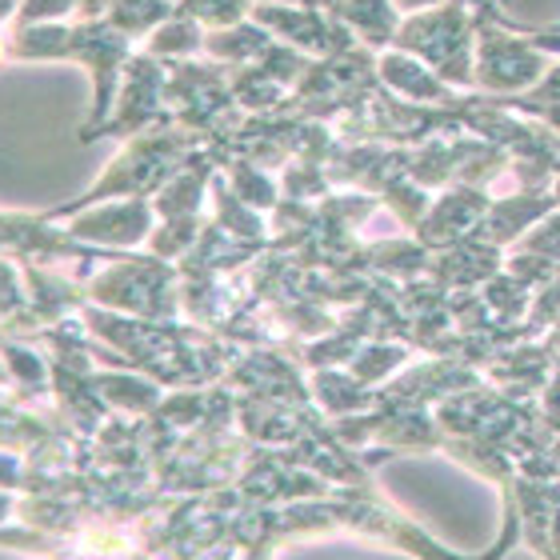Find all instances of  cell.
<instances>
[{
	"label": "cell",
	"instance_id": "7a4b0ae2",
	"mask_svg": "<svg viewBox=\"0 0 560 560\" xmlns=\"http://www.w3.org/2000/svg\"><path fill=\"white\" fill-rule=\"evenodd\" d=\"M400 4H420V0H400ZM424 4H429V0H424Z\"/></svg>",
	"mask_w": 560,
	"mask_h": 560
},
{
	"label": "cell",
	"instance_id": "6da1fadb",
	"mask_svg": "<svg viewBox=\"0 0 560 560\" xmlns=\"http://www.w3.org/2000/svg\"><path fill=\"white\" fill-rule=\"evenodd\" d=\"M540 72V57L528 45H516L504 33L485 24V48H480L477 84L485 89H525Z\"/></svg>",
	"mask_w": 560,
	"mask_h": 560
}]
</instances>
